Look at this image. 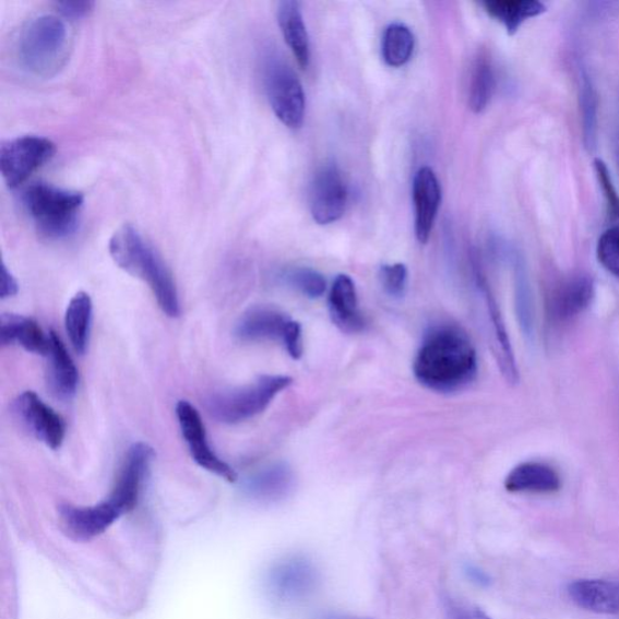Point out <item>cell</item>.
<instances>
[{"mask_svg": "<svg viewBox=\"0 0 619 619\" xmlns=\"http://www.w3.org/2000/svg\"><path fill=\"white\" fill-rule=\"evenodd\" d=\"M413 370L416 380L426 389L438 393L459 392L477 378L476 348L459 325H433L424 336Z\"/></svg>", "mask_w": 619, "mask_h": 619, "instance_id": "cell-1", "label": "cell"}, {"mask_svg": "<svg viewBox=\"0 0 619 619\" xmlns=\"http://www.w3.org/2000/svg\"><path fill=\"white\" fill-rule=\"evenodd\" d=\"M109 253L119 267L150 286L159 308L168 318L179 317L181 302L172 274L136 228L123 225L112 234Z\"/></svg>", "mask_w": 619, "mask_h": 619, "instance_id": "cell-2", "label": "cell"}, {"mask_svg": "<svg viewBox=\"0 0 619 619\" xmlns=\"http://www.w3.org/2000/svg\"><path fill=\"white\" fill-rule=\"evenodd\" d=\"M70 35L66 22L52 14L28 20L16 44L19 62L33 75L49 78L58 73L69 58Z\"/></svg>", "mask_w": 619, "mask_h": 619, "instance_id": "cell-3", "label": "cell"}, {"mask_svg": "<svg viewBox=\"0 0 619 619\" xmlns=\"http://www.w3.org/2000/svg\"><path fill=\"white\" fill-rule=\"evenodd\" d=\"M84 195L47 183L29 186L24 194V205L38 230L51 239L67 238L76 230L79 212Z\"/></svg>", "mask_w": 619, "mask_h": 619, "instance_id": "cell-4", "label": "cell"}, {"mask_svg": "<svg viewBox=\"0 0 619 619\" xmlns=\"http://www.w3.org/2000/svg\"><path fill=\"white\" fill-rule=\"evenodd\" d=\"M291 382L293 379L286 376H262L249 385L213 393L207 400V409L223 424L249 421L262 414Z\"/></svg>", "mask_w": 619, "mask_h": 619, "instance_id": "cell-5", "label": "cell"}, {"mask_svg": "<svg viewBox=\"0 0 619 619\" xmlns=\"http://www.w3.org/2000/svg\"><path fill=\"white\" fill-rule=\"evenodd\" d=\"M263 76L270 106L288 129H299L306 118L307 97L298 75L275 52L264 58Z\"/></svg>", "mask_w": 619, "mask_h": 619, "instance_id": "cell-6", "label": "cell"}, {"mask_svg": "<svg viewBox=\"0 0 619 619\" xmlns=\"http://www.w3.org/2000/svg\"><path fill=\"white\" fill-rule=\"evenodd\" d=\"M55 143L36 134H27L0 146V172L11 189L25 183L38 168L52 159Z\"/></svg>", "mask_w": 619, "mask_h": 619, "instance_id": "cell-7", "label": "cell"}, {"mask_svg": "<svg viewBox=\"0 0 619 619\" xmlns=\"http://www.w3.org/2000/svg\"><path fill=\"white\" fill-rule=\"evenodd\" d=\"M176 415L189 453L195 463L201 468L227 481L235 483L238 480V474L234 468L213 452L209 443L205 425L194 405L188 401H179L176 405Z\"/></svg>", "mask_w": 619, "mask_h": 619, "instance_id": "cell-8", "label": "cell"}, {"mask_svg": "<svg viewBox=\"0 0 619 619\" xmlns=\"http://www.w3.org/2000/svg\"><path fill=\"white\" fill-rule=\"evenodd\" d=\"M348 189L342 171L334 164L323 165L310 187V211L314 222L329 225L340 221L346 211Z\"/></svg>", "mask_w": 619, "mask_h": 619, "instance_id": "cell-9", "label": "cell"}, {"mask_svg": "<svg viewBox=\"0 0 619 619\" xmlns=\"http://www.w3.org/2000/svg\"><path fill=\"white\" fill-rule=\"evenodd\" d=\"M13 409L20 424L38 441L52 450L61 448L66 435L64 421L36 392H22Z\"/></svg>", "mask_w": 619, "mask_h": 619, "instance_id": "cell-10", "label": "cell"}, {"mask_svg": "<svg viewBox=\"0 0 619 619\" xmlns=\"http://www.w3.org/2000/svg\"><path fill=\"white\" fill-rule=\"evenodd\" d=\"M154 457V449L142 442L134 443L128 450L116 486L108 498L122 514L136 508Z\"/></svg>", "mask_w": 619, "mask_h": 619, "instance_id": "cell-11", "label": "cell"}, {"mask_svg": "<svg viewBox=\"0 0 619 619\" xmlns=\"http://www.w3.org/2000/svg\"><path fill=\"white\" fill-rule=\"evenodd\" d=\"M318 583V571L312 562L302 557H291L270 570L267 585L279 600L307 598Z\"/></svg>", "mask_w": 619, "mask_h": 619, "instance_id": "cell-12", "label": "cell"}, {"mask_svg": "<svg viewBox=\"0 0 619 619\" xmlns=\"http://www.w3.org/2000/svg\"><path fill=\"white\" fill-rule=\"evenodd\" d=\"M59 514L63 531L83 541L103 535L123 515L108 499L87 508L63 504Z\"/></svg>", "mask_w": 619, "mask_h": 619, "instance_id": "cell-13", "label": "cell"}, {"mask_svg": "<svg viewBox=\"0 0 619 619\" xmlns=\"http://www.w3.org/2000/svg\"><path fill=\"white\" fill-rule=\"evenodd\" d=\"M413 202L416 239L420 243H427L431 238L442 202V188L431 167L424 166L415 174Z\"/></svg>", "mask_w": 619, "mask_h": 619, "instance_id": "cell-14", "label": "cell"}, {"mask_svg": "<svg viewBox=\"0 0 619 619\" xmlns=\"http://www.w3.org/2000/svg\"><path fill=\"white\" fill-rule=\"evenodd\" d=\"M594 295V283L588 276L578 275L564 281L549 296L550 321L561 324L576 319L591 306Z\"/></svg>", "mask_w": 619, "mask_h": 619, "instance_id": "cell-15", "label": "cell"}, {"mask_svg": "<svg viewBox=\"0 0 619 619\" xmlns=\"http://www.w3.org/2000/svg\"><path fill=\"white\" fill-rule=\"evenodd\" d=\"M290 320L274 308L255 307L246 311L235 325V335L241 342L274 341L284 344Z\"/></svg>", "mask_w": 619, "mask_h": 619, "instance_id": "cell-16", "label": "cell"}, {"mask_svg": "<svg viewBox=\"0 0 619 619\" xmlns=\"http://www.w3.org/2000/svg\"><path fill=\"white\" fill-rule=\"evenodd\" d=\"M568 594L584 611L619 616V581L578 580L569 584Z\"/></svg>", "mask_w": 619, "mask_h": 619, "instance_id": "cell-17", "label": "cell"}, {"mask_svg": "<svg viewBox=\"0 0 619 619\" xmlns=\"http://www.w3.org/2000/svg\"><path fill=\"white\" fill-rule=\"evenodd\" d=\"M330 312L337 329L348 334L362 332L366 321L359 310L357 289L350 276L335 278L330 293Z\"/></svg>", "mask_w": 619, "mask_h": 619, "instance_id": "cell-18", "label": "cell"}, {"mask_svg": "<svg viewBox=\"0 0 619 619\" xmlns=\"http://www.w3.org/2000/svg\"><path fill=\"white\" fill-rule=\"evenodd\" d=\"M504 488L513 493H555L561 489V479L553 467L528 461L510 472Z\"/></svg>", "mask_w": 619, "mask_h": 619, "instance_id": "cell-19", "label": "cell"}, {"mask_svg": "<svg viewBox=\"0 0 619 619\" xmlns=\"http://www.w3.org/2000/svg\"><path fill=\"white\" fill-rule=\"evenodd\" d=\"M48 381L51 391L61 400H71L76 392L79 374L73 359L58 333H49Z\"/></svg>", "mask_w": 619, "mask_h": 619, "instance_id": "cell-20", "label": "cell"}, {"mask_svg": "<svg viewBox=\"0 0 619 619\" xmlns=\"http://www.w3.org/2000/svg\"><path fill=\"white\" fill-rule=\"evenodd\" d=\"M0 342L3 345L17 344L26 352L47 356L50 346L49 335L29 318L15 313H4L0 318Z\"/></svg>", "mask_w": 619, "mask_h": 619, "instance_id": "cell-21", "label": "cell"}, {"mask_svg": "<svg viewBox=\"0 0 619 619\" xmlns=\"http://www.w3.org/2000/svg\"><path fill=\"white\" fill-rule=\"evenodd\" d=\"M295 486V474L284 463L259 469L247 478L243 489L250 498L259 501H277L287 497Z\"/></svg>", "mask_w": 619, "mask_h": 619, "instance_id": "cell-22", "label": "cell"}, {"mask_svg": "<svg viewBox=\"0 0 619 619\" xmlns=\"http://www.w3.org/2000/svg\"><path fill=\"white\" fill-rule=\"evenodd\" d=\"M281 32L302 70H308L311 60L310 38L301 8L295 0H285L277 8Z\"/></svg>", "mask_w": 619, "mask_h": 619, "instance_id": "cell-23", "label": "cell"}, {"mask_svg": "<svg viewBox=\"0 0 619 619\" xmlns=\"http://www.w3.org/2000/svg\"><path fill=\"white\" fill-rule=\"evenodd\" d=\"M477 279L484 299H486L491 328L495 335V343H497L498 346V358L502 374L510 384L514 385L517 381H520V373H517L512 345L508 330H505L500 308L492 296L486 278L477 274Z\"/></svg>", "mask_w": 619, "mask_h": 619, "instance_id": "cell-24", "label": "cell"}, {"mask_svg": "<svg viewBox=\"0 0 619 619\" xmlns=\"http://www.w3.org/2000/svg\"><path fill=\"white\" fill-rule=\"evenodd\" d=\"M483 7L492 19L504 26L510 36H514L526 20L546 11V5L537 0H488Z\"/></svg>", "mask_w": 619, "mask_h": 619, "instance_id": "cell-25", "label": "cell"}, {"mask_svg": "<svg viewBox=\"0 0 619 619\" xmlns=\"http://www.w3.org/2000/svg\"><path fill=\"white\" fill-rule=\"evenodd\" d=\"M93 300L87 293L79 291L71 299L64 314L67 334L78 354L83 355L88 344L93 323Z\"/></svg>", "mask_w": 619, "mask_h": 619, "instance_id": "cell-26", "label": "cell"}, {"mask_svg": "<svg viewBox=\"0 0 619 619\" xmlns=\"http://www.w3.org/2000/svg\"><path fill=\"white\" fill-rule=\"evenodd\" d=\"M415 37L409 27L392 24L386 27L381 41L382 59L393 69H400L413 58Z\"/></svg>", "mask_w": 619, "mask_h": 619, "instance_id": "cell-27", "label": "cell"}, {"mask_svg": "<svg viewBox=\"0 0 619 619\" xmlns=\"http://www.w3.org/2000/svg\"><path fill=\"white\" fill-rule=\"evenodd\" d=\"M495 90V74L487 53H480L471 73L468 105L475 112H481L490 104Z\"/></svg>", "mask_w": 619, "mask_h": 619, "instance_id": "cell-28", "label": "cell"}, {"mask_svg": "<svg viewBox=\"0 0 619 619\" xmlns=\"http://www.w3.org/2000/svg\"><path fill=\"white\" fill-rule=\"evenodd\" d=\"M598 95L588 76L582 75L580 90V107L582 115L583 140L585 146L592 152L598 139Z\"/></svg>", "mask_w": 619, "mask_h": 619, "instance_id": "cell-29", "label": "cell"}, {"mask_svg": "<svg viewBox=\"0 0 619 619\" xmlns=\"http://www.w3.org/2000/svg\"><path fill=\"white\" fill-rule=\"evenodd\" d=\"M284 278L289 286L310 299L322 297L325 288H328L323 275L310 267L290 269L284 275Z\"/></svg>", "mask_w": 619, "mask_h": 619, "instance_id": "cell-30", "label": "cell"}, {"mask_svg": "<svg viewBox=\"0 0 619 619\" xmlns=\"http://www.w3.org/2000/svg\"><path fill=\"white\" fill-rule=\"evenodd\" d=\"M515 311L521 329L526 336L534 332V311L531 288H528L526 275L522 267L515 273Z\"/></svg>", "mask_w": 619, "mask_h": 619, "instance_id": "cell-31", "label": "cell"}, {"mask_svg": "<svg viewBox=\"0 0 619 619\" xmlns=\"http://www.w3.org/2000/svg\"><path fill=\"white\" fill-rule=\"evenodd\" d=\"M596 255L599 263L619 279V225L607 229L598 241Z\"/></svg>", "mask_w": 619, "mask_h": 619, "instance_id": "cell-32", "label": "cell"}, {"mask_svg": "<svg viewBox=\"0 0 619 619\" xmlns=\"http://www.w3.org/2000/svg\"><path fill=\"white\" fill-rule=\"evenodd\" d=\"M382 288L392 298H402L407 290L408 270L404 264L384 265L380 270Z\"/></svg>", "mask_w": 619, "mask_h": 619, "instance_id": "cell-33", "label": "cell"}, {"mask_svg": "<svg viewBox=\"0 0 619 619\" xmlns=\"http://www.w3.org/2000/svg\"><path fill=\"white\" fill-rule=\"evenodd\" d=\"M594 167L606 200L607 213H609L611 219L619 221V194L612 182L609 168L602 159H595Z\"/></svg>", "mask_w": 619, "mask_h": 619, "instance_id": "cell-34", "label": "cell"}, {"mask_svg": "<svg viewBox=\"0 0 619 619\" xmlns=\"http://www.w3.org/2000/svg\"><path fill=\"white\" fill-rule=\"evenodd\" d=\"M284 345L293 359H299L303 353L301 325L291 321L285 336Z\"/></svg>", "mask_w": 619, "mask_h": 619, "instance_id": "cell-35", "label": "cell"}, {"mask_svg": "<svg viewBox=\"0 0 619 619\" xmlns=\"http://www.w3.org/2000/svg\"><path fill=\"white\" fill-rule=\"evenodd\" d=\"M95 3L90 2V0H74V2H60L56 4V8L59 9L60 13L67 19H82L86 16L90 11L93 10Z\"/></svg>", "mask_w": 619, "mask_h": 619, "instance_id": "cell-36", "label": "cell"}, {"mask_svg": "<svg viewBox=\"0 0 619 619\" xmlns=\"http://www.w3.org/2000/svg\"><path fill=\"white\" fill-rule=\"evenodd\" d=\"M448 611L453 619H492L486 612L475 607L449 602Z\"/></svg>", "mask_w": 619, "mask_h": 619, "instance_id": "cell-37", "label": "cell"}, {"mask_svg": "<svg viewBox=\"0 0 619 619\" xmlns=\"http://www.w3.org/2000/svg\"><path fill=\"white\" fill-rule=\"evenodd\" d=\"M19 285L16 278L11 274L3 263L2 265V289H0V298L7 299L17 295Z\"/></svg>", "mask_w": 619, "mask_h": 619, "instance_id": "cell-38", "label": "cell"}, {"mask_svg": "<svg viewBox=\"0 0 619 619\" xmlns=\"http://www.w3.org/2000/svg\"><path fill=\"white\" fill-rule=\"evenodd\" d=\"M465 571L467 573L468 579L472 582H475L476 584L480 585V587H488V585L490 584V578L487 575L486 572L478 569L477 567L467 566Z\"/></svg>", "mask_w": 619, "mask_h": 619, "instance_id": "cell-39", "label": "cell"}, {"mask_svg": "<svg viewBox=\"0 0 619 619\" xmlns=\"http://www.w3.org/2000/svg\"><path fill=\"white\" fill-rule=\"evenodd\" d=\"M333 619H370V618H362V617H337Z\"/></svg>", "mask_w": 619, "mask_h": 619, "instance_id": "cell-40", "label": "cell"}]
</instances>
